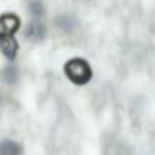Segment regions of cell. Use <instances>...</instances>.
<instances>
[{"instance_id": "8", "label": "cell", "mask_w": 155, "mask_h": 155, "mask_svg": "<svg viewBox=\"0 0 155 155\" xmlns=\"http://www.w3.org/2000/svg\"><path fill=\"white\" fill-rule=\"evenodd\" d=\"M0 101H2V97H0Z\"/></svg>"}, {"instance_id": "3", "label": "cell", "mask_w": 155, "mask_h": 155, "mask_svg": "<svg viewBox=\"0 0 155 155\" xmlns=\"http://www.w3.org/2000/svg\"><path fill=\"white\" fill-rule=\"evenodd\" d=\"M44 35H45V29H44V26L39 21L30 23L27 30H26V36L29 39H32V41H39V39L44 38Z\"/></svg>"}, {"instance_id": "1", "label": "cell", "mask_w": 155, "mask_h": 155, "mask_svg": "<svg viewBox=\"0 0 155 155\" xmlns=\"http://www.w3.org/2000/svg\"><path fill=\"white\" fill-rule=\"evenodd\" d=\"M65 72L66 75L69 77L71 81L77 83V84H84L91 80L92 77V69L91 66L87 65L86 60L80 59V57H75V59H71L66 66H65Z\"/></svg>"}, {"instance_id": "5", "label": "cell", "mask_w": 155, "mask_h": 155, "mask_svg": "<svg viewBox=\"0 0 155 155\" xmlns=\"http://www.w3.org/2000/svg\"><path fill=\"white\" fill-rule=\"evenodd\" d=\"M0 48H2V51L6 57L12 59L15 56V53H17V42L14 41L12 36L3 38V39H0Z\"/></svg>"}, {"instance_id": "2", "label": "cell", "mask_w": 155, "mask_h": 155, "mask_svg": "<svg viewBox=\"0 0 155 155\" xmlns=\"http://www.w3.org/2000/svg\"><path fill=\"white\" fill-rule=\"evenodd\" d=\"M18 26H20V23H18V18L15 15H3V17H0V39L12 36L17 32Z\"/></svg>"}, {"instance_id": "6", "label": "cell", "mask_w": 155, "mask_h": 155, "mask_svg": "<svg viewBox=\"0 0 155 155\" xmlns=\"http://www.w3.org/2000/svg\"><path fill=\"white\" fill-rule=\"evenodd\" d=\"M29 12L35 17H39L44 14V6L41 3V0H32L30 5H29Z\"/></svg>"}, {"instance_id": "4", "label": "cell", "mask_w": 155, "mask_h": 155, "mask_svg": "<svg viewBox=\"0 0 155 155\" xmlns=\"http://www.w3.org/2000/svg\"><path fill=\"white\" fill-rule=\"evenodd\" d=\"M23 149L20 143L14 140H2L0 142V155H21Z\"/></svg>"}, {"instance_id": "7", "label": "cell", "mask_w": 155, "mask_h": 155, "mask_svg": "<svg viewBox=\"0 0 155 155\" xmlns=\"http://www.w3.org/2000/svg\"><path fill=\"white\" fill-rule=\"evenodd\" d=\"M3 78L8 81V83H14L17 80V72L14 68H6L5 72H3Z\"/></svg>"}]
</instances>
